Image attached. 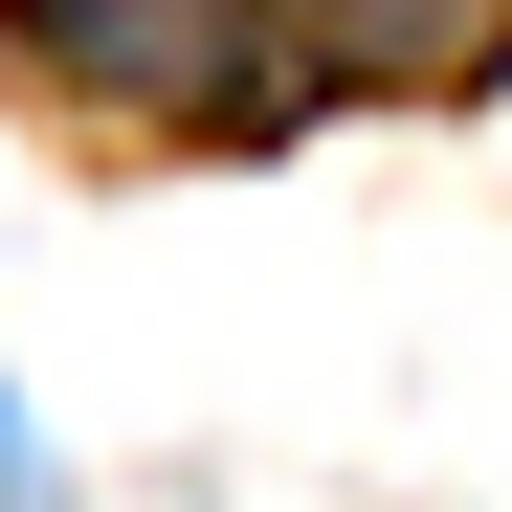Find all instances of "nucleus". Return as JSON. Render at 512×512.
Instances as JSON below:
<instances>
[{
	"label": "nucleus",
	"mask_w": 512,
	"mask_h": 512,
	"mask_svg": "<svg viewBox=\"0 0 512 512\" xmlns=\"http://www.w3.org/2000/svg\"><path fill=\"white\" fill-rule=\"evenodd\" d=\"M23 490H45V468H23V423H0V512H23Z\"/></svg>",
	"instance_id": "f03ea898"
},
{
	"label": "nucleus",
	"mask_w": 512,
	"mask_h": 512,
	"mask_svg": "<svg viewBox=\"0 0 512 512\" xmlns=\"http://www.w3.org/2000/svg\"><path fill=\"white\" fill-rule=\"evenodd\" d=\"M0 45H23V90L156 112V134H268V112H290L268 0H0Z\"/></svg>",
	"instance_id": "f257e3e1"
}]
</instances>
